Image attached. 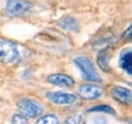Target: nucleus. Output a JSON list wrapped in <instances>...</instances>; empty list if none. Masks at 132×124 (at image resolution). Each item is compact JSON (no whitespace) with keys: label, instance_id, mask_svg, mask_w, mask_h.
<instances>
[{"label":"nucleus","instance_id":"f257e3e1","mask_svg":"<svg viewBox=\"0 0 132 124\" xmlns=\"http://www.w3.org/2000/svg\"><path fill=\"white\" fill-rule=\"evenodd\" d=\"M75 65L78 68L82 77L85 79L86 81H90V82H100L102 79L99 76V74L95 70L93 63L88 57L85 55H80V57H76L73 59Z\"/></svg>","mask_w":132,"mask_h":124},{"label":"nucleus","instance_id":"ddd939ff","mask_svg":"<svg viewBox=\"0 0 132 124\" xmlns=\"http://www.w3.org/2000/svg\"><path fill=\"white\" fill-rule=\"evenodd\" d=\"M88 112H89V113H93V112H103V113H108V114L115 115V111H114L110 106H105V105L92 107L90 110H88Z\"/></svg>","mask_w":132,"mask_h":124},{"label":"nucleus","instance_id":"dca6fc26","mask_svg":"<svg viewBox=\"0 0 132 124\" xmlns=\"http://www.w3.org/2000/svg\"><path fill=\"white\" fill-rule=\"evenodd\" d=\"M122 38L123 39H132V27L131 26H128V28L123 32Z\"/></svg>","mask_w":132,"mask_h":124},{"label":"nucleus","instance_id":"20e7f679","mask_svg":"<svg viewBox=\"0 0 132 124\" xmlns=\"http://www.w3.org/2000/svg\"><path fill=\"white\" fill-rule=\"evenodd\" d=\"M33 5L27 0H9L5 5V12L11 17L23 16L32 10Z\"/></svg>","mask_w":132,"mask_h":124},{"label":"nucleus","instance_id":"2eb2a0df","mask_svg":"<svg viewBox=\"0 0 132 124\" xmlns=\"http://www.w3.org/2000/svg\"><path fill=\"white\" fill-rule=\"evenodd\" d=\"M11 122L14 124H26L28 123V119H27V117L22 113H20V114H14L12 115V119Z\"/></svg>","mask_w":132,"mask_h":124},{"label":"nucleus","instance_id":"423d86ee","mask_svg":"<svg viewBox=\"0 0 132 124\" xmlns=\"http://www.w3.org/2000/svg\"><path fill=\"white\" fill-rule=\"evenodd\" d=\"M78 95L87 101H94L103 95V89L97 85L83 84L78 86Z\"/></svg>","mask_w":132,"mask_h":124},{"label":"nucleus","instance_id":"7ed1b4c3","mask_svg":"<svg viewBox=\"0 0 132 124\" xmlns=\"http://www.w3.org/2000/svg\"><path fill=\"white\" fill-rule=\"evenodd\" d=\"M20 57L17 46L11 41L0 39V62L4 64H12Z\"/></svg>","mask_w":132,"mask_h":124},{"label":"nucleus","instance_id":"0eeeda50","mask_svg":"<svg viewBox=\"0 0 132 124\" xmlns=\"http://www.w3.org/2000/svg\"><path fill=\"white\" fill-rule=\"evenodd\" d=\"M111 96L114 100L119 101L120 103L123 105H130L132 101V92L130 89L121 87V86H115L111 90Z\"/></svg>","mask_w":132,"mask_h":124},{"label":"nucleus","instance_id":"f8f14e48","mask_svg":"<svg viewBox=\"0 0 132 124\" xmlns=\"http://www.w3.org/2000/svg\"><path fill=\"white\" fill-rule=\"evenodd\" d=\"M37 124H57L60 123L59 120V117L56 114H47V115H43V117H38Z\"/></svg>","mask_w":132,"mask_h":124},{"label":"nucleus","instance_id":"4468645a","mask_svg":"<svg viewBox=\"0 0 132 124\" xmlns=\"http://www.w3.org/2000/svg\"><path fill=\"white\" fill-rule=\"evenodd\" d=\"M65 123H69V124H82V123H85V120H83V118H82V115L73 114V115L67 117L66 120H65Z\"/></svg>","mask_w":132,"mask_h":124},{"label":"nucleus","instance_id":"39448f33","mask_svg":"<svg viewBox=\"0 0 132 124\" xmlns=\"http://www.w3.org/2000/svg\"><path fill=\"white\" fill-rule=\"evenodd\" d=\"M45 97L50 101L52 103L57 106H65V105H72L77 101V96L75 93H67V92H47Z\"/></svg>","mask_w":132,"mask_h":124},{"label":"nucleus","instance_id":"9d476101","mask_svg":"<svg viewBox=\"0 0 132 124\" xmlns=\"http://www.w3.org/2000/svg\"><path fill=\"white\" fill-rule=\"evenodd\" d=\"M120 67L128 75H132V52L131 49H125L120 55Z\"/></svg>","mask_w":132,"mask_h":124},{"label":"nucleus","instance_id":"9b49d317","mask_svg":"<svg viewBox=\"0 0 132 124\" xmlns=\"http://www.w3.org/2000/svg\"><path fill=\"white\" fill-rule=\"evenodd\" d=\"M97 63L98 67L104 70V71H109L110 67H109V54H108V48H103L102 50H99L98 57H97Z\"/></svg>","mask_w":132,"mask_h":124},{"label":"nucleus","instance_id":"f03ea898","mask_svg":"<svg viewBox=\"0 0 132 124\" xmlns=\"http://www.w3.org/2000/svg\"><path fill=\"white\" fill-rule=\"evenodd\" d=\"M17 107L20 112L27 118H38L44 112V107L38 101H34L32 98H21L17 102Z\"/></svg>","mask_w":132,"mask_h":124},{"label":"nucleus","instance_id":"1a4fd4ad","mask_svg":"<svg viewBox=\"0 0 132 124\" xmlns=\"http://www.w3.org/2000/svg\"><path fill=\"white\" fill-rule=\"evenodd\" d=\"M57 26L65 31H71V32H78L80 31V24L77 20L72 16H64L59 20Z\"/></svg>","mask_w":132,"mask_h":124},{"label":"nucleus","instance_id":"6e6552de","mask_svg":"<svg viewBox=\"0 0 132 124\" xmlns=\"http://www.w3.org/2000/svg\"><path fill=\"white\" fill-rule=\"evenodd\" d=\"M47 81L52 85L62 86V87H71L75 85V80L65 74H52L47 77Z\"/></svg>","mask_w":132,"mask_h":124}]
</instances>
